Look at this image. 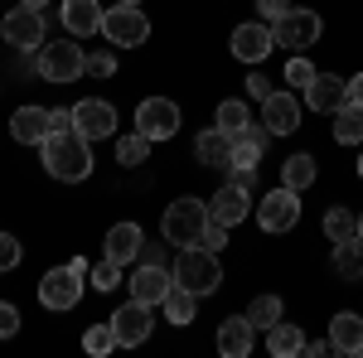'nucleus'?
Instances as JSON below:
<instances>
[{
    "label": "nucleus",
    "instance_id": "f257e3e1",
    "mask_svg": "<svg viewBox=\"0 0 363 358\" xmlns=\"http://www.w3.org/2000/svg\"><path fill=\"white\" fill-rule=\"evenodd\" d=\"M39 150H44V169L54 174L58 184H78V179L92 174V140L83 131H58Z\"/></svg>",
    "mask_w": 363,
    "mask_h": 358
},
{
    "label": "nucleus",
    "instance_id": "f03ea898",
    "mask_svg": "<svg viewBox=\"0 0 363 358\" xmlns=\"http://www.w3.org/2000/svg\"><path fill=\"white\" fill-rule=\"evenodd\" d=\"M174 286H184V291H194L199 301L203 296H213L218 286H223V267H218V252L208 247H179L174 257Z\"/></svg>",
    "mask_w": 363,
    "mask_h": 358
},
{
    "label": "nucleus",
    "instance_id": "7ed1b4c3",
    "mask_svg": "<svg viewBox=\"0 0 363 358\" xmlns=\"http://www.w3.org/2000/svg\"><path fill=\"white\" fill-rule=\"evenodd\" d=\"M203 223H208V203L203 198H174L160 218V233H165L169 247H194L203 237Z\"/></svg>",
    "mask_w": 363,
    "mask_h": 358
},
{
    "label": "nucleus",
    "instance_id": "20e7f679",
    "mask_svg": "<svg viewBox=\"0 0 363 358\" xmlns=\"http://www.w3.org/2000/svg\"><path fill=\"white\" fill-rule=\"evenodd\" d=\"M320 34H325V20H320L315 10H301V5H291L281 20H272V39H277V49H286V54L310 49Z\"/></svg>",
    "mask_w": 363,
    "mask_h": 358
},
{
    "label": "nucleus",
    "instance_id": "39448f33",
    "mask_svg": "<svg viewBox=\"0 0 363 358\" xmlns=\"http://www.w3.org/2000/svg\"><path fill=\"white\" fill-rule=\"evenodd\" d=\"M34 58H39V78H49V83H78L87 73V54L73 39H54V44H44Z\"/></svg>",
    "mask_w": 363,
    "mask_h": 358
},
{
    "label": "nucleus",
    "instance_id": "423d86ee",
    "mask_svg": "<svg viewBox=\"0 0 363 358\" xmlns=\"http://www.w3.org/2000/svg\"><path fill=\"white\" fill-rule=\"evenodd\" d=\"M102 34L112 39L116 49H140L150 39V20L140 15V5H112L102 15Z\"/></svg>",
    "mask_w": 363,
    "mask_h": 358
},
{
    "label": "nucleus",
    "instance_id": "0eeeda50",
    "mask_svg": "<svg viewBox=\"0 0 363 358\" xmlns=\"http://www.w3.org/2000/svg\"><path fill=\"white\" fill-rule=\"evenodd\" d=\"M83 286H87L83 272H73V267H54V272L39 281V305H44V310H73V305L83 301Z\"/></svg>",
    "mask_w": 363,
    "mask_h": 358
},
{
    "label": "nucleus",
    "instance_id": "6e6552de",
    "mask_svg": "<svg viewBox=\"0 0 363 358\" xmlns=\"http://www.w3.org/2000/svg\"><path fill=\"white\" fill-rule=\"evenodd\" d=\"M0 34H5V44L10 49H44V10H34V5H20V10H10L5 20H0Z\"/></svg>",
    "mask_w": 363,
    "mask_h": 358
},
{
    "label": "nucleus",
    "instance_id": "1a4fd4ad",
    "mask_svg": "<svg viewBox=\"0 0 363 358\" xmlns=\"http://www.w3.org/2000/svg\"><path fill=\"white\" fill-rule=\"evenodd\" d=\"M257 223L267 228V233H291L296 223H301V194L296 189H272L262 203H257Z\"/></svg>",
    "mask_w": 363,
    "mask_h": 358
},
{
    "label": "nucleus",
    "instance_id": "9d476101",
    "mask_svg": "<svg viewBox=\"0 0 363 358\" xmlns=\"http://www.w3.org/2000/svg\"><path fill=\"white\" fill-rule=\"evenodd\" d=\"M136 131L150 140H169L179 131V107L169 102V97H145L136 107Z\"/></svg>",
    "mask_w": 363,
    "mask_h": 358
},
{
    "label": "nucleus",
    "instance_id": "9b49d317",
    "mask_svg": "<svg viewBox=\"0 0 363 358\" xmlns=\"http://www.w3.org/2000/svg\"><path fill=\"white\" fill-rule=\"evenodd\" d=\"M150 330H155V315H150V305H121L112 315V334H116V349H136V344H145L150 339Z\"/></svg>",
    "mask_w": 363,
    "mask_h": 358
},
{
    "label": "nucleus",
    "instance_id": "f8f14e48",
    "mask_svg": "<svg viewBox=\"0 0 363 358\" xmlns=\"http://www.w3.org/2000/svg\"><path fill=\"white\" fill-rule=\"evenodd\" d=\"M73 131H83L87 140L116 136V107H112V102H97V97L73 102Z\"/></svg>",
    "mask_w": 363,
    "mask_h": 358
},
{
    "label": "nucleus",
    "instance_id": "ddd939ff",
    "mask_svg": "<svg viewBox=\"0 0 363 358\" xmlns=\"http://www.w3.org/2000/svg\"><path fill=\"white\" fill-rule=\"evenodd\" d=\"M169 286H174V276H169V267H150V262H140L136 272H131V301L140 305H155L169 296Z\"/></svg>",
    "mask_w": 363,
    "mask_h": 358
},
{
    "label": "nucleus",
    "instance_id": "4468645a",
    "mask_svg": "<svg viewBox=\"0 0 363 358\" xmlns=\"http://www.w3.org/2000/svg\"><path fill=\"white\" fill-rule=\"evenodd\" d=\"M272 49H277V39H272V25L267 20H252V25L233 29V54L242 58V63H262Z\"/></svg>",
    "mask_w": 363,
    "mask_h": 358
},
{
    "label": "nucleus",
    "instance_id": "2eb2a0df",
    "mask_svg": "<svg viewBox=\"0 0 363 358\" xmlns=\"http://www.w3.org/2000/svg\"><path fill=\"white\" fill-rule=\"evenodd\" d=\"M262 126H267L272 136H291V131H301V102H296L291 92H272V97L262 102Z\"/></svg>",
    "mask_w": 363,
    "mask_h": 358
},
{
    "label": "nucleus",
    "instance_id": "dca6fc26",
    "mask_svg": "<svg viewBox=\"0 0 363 358\" xmlns=\"http://www.w3.org/2000/svg\"><path fill=\"white\" fill-rule=\"evenodd\" d=\"M102 5L97 0H63V10H58V20L63 29L73 34V39H87V34H102Z\"/></svg>",
    "mask_w": 363,
    "mask_h": 358
},
{
    "label": "nucleus",
    "instance_id": "f3484780",
    "mask_svg": "<svg viewBox=\"0 0 363 358\" xmlns=\"http://www.w3.org/2000/svg\"><path fill=\"white\" fill-rule=\"evenodd\" d=\"M344 102H349V83H344V78H335V73H315V83L306 87V107L320 111V116H325V111L335 116Z\"/></svg>",
    "mask_w": 363,
    "mask_h": 358
},
{
    "label": "nucleus",
    "instance_id": "a211bd4d",
    "mask_svg": "<svg viewBox=\"0 0 363 358\" xmlns=\"http://www.w3.org/2000/svg\"><path fill=\"white\" fill-rule=\"evenodd\" d=\"M252 339H257V330H252L247 315H228L223 325H218V354L223 358H247Z\"/></svg>",
    "mask_w": 363,
    "mask_h": 358
},
{
    "label": "nucleus",
    "instance_id": "6ab92c4d",
    "mask_svg": "<svg viewBox=\"0 0 363 358\" xmlns=\"http://www.w3.org/2000/svg\"><path fill=\"white\" fill-rule=\"evenodd\" d=\"M247 194L252 189H242V184H233V179H228L223 189L213 194V203H208V218H218V223H228V228H238V223L247 218Z\"/></svg>",
    "mask_w": 363,
    "mask_h": 358
},
{
    "label": "nucleus",
    "instance_id": "aec40b11",
    "mask_svg": "<svg viewBox=\"0 0 363 358\" xmlns=\"http://www.w3.org/2000/svg\"><path fill=\"white\" fill-rule=\"evenodd\" d=\"M194 155H199V165H203V169H228V165H233V136L218 131V126H208V131H199Z\"/></svg>",
    "mask_w": 363,
    "mask_h": 358
},
{
    "label": "nucleus",
    "instance_id": "412c9836",
    "mask_svg": "<svg viewBox=\"0 0 363 358\" xmlns=\"http://www.w3.org/2000/svg\"><path fill=\"white\" fill-rule=\"evenodd\" d=\"M140 247H145V233H140L136 223H116L112 233H107V257H112L116 267L140 262Z\"/></svg>",
    "mask_w": 363,
    "mask_h": 358
},
{
    "label": "nucleus",
    "instance_id": "4be33fe9",
    "mask_svg": "<svg viewBox=\"0 0 363 358\" xmlns=\"http://www.w3.org/2000/svg\"><path fill=\"white\" fill-rule=\"evenodd\" d=\"M330 349L335 354H363V315L339 310L335 320H330Z\"/></svg>",
    "mask_w": 363,
    "mask_h": 358
},
{
    "label": "nucleus",
    "instance_id": "5701e85b",
    "mask_svg": "<svg viewBox=\"0 0 363 358\" xmlns=\"http://www.w3.org/2000/svg\"><path fill=\"white\" fill-rule=\"evenodd\" d=\"M10 136L20 145H44L49 140V111L44 107H20L10 116Z\"/></svg>",
    "mask_w": 363,
    "mask_h": 358
},
{
    "label": "nucleus",
    "instance_id": "b1692460",
    "mask_svg": "<svg viewBox=\"0 0 363 358\" xmlns=\"http://www.w3.org/2000/svg\"><path fill=\"white\" fill-rule=\"evenodd\" d=\"M330 267H335V276H344V281H363V237H354V242H335Z\"/></svg>",
    "mask_w": 363,
    "mask_h": 358
},
{
    "label": "nucleus",
    "instance_id": "393cba45",
    "mask_svg": "<svg viewBox=\"0 0 363 358\" xmlns=\"http://www.w3.org/2000/svg\"><path fill=\"white\" fill-rule=\"evenodd\" d=\"M267 349H272L277 358H291V354L306 349V334H301V325H286V315H281L277 325L267 330Z\"/></svg>",
    "mask_w": 363,
    "mask_h": 358
},
{
    "label": "nucleus",
    "instance_id": "a878e982",
    "mask_svg": "<svg viewBox=\"0 0 363 358\" xmlns=\"http://www.w3.org/2000/svg\"><path fill=\"white\" fill-rule=\"evenodd\" d=\"M194 305H199L194 291H184V286H169V296L160 301V310H165L169 325H194Z\"/></svg>",
    "mask_w": 363,
    "mask_h": 358
},
{
    "label": "nucleus",
    "instance_id": "bb28decb",
    "mask_svg": "<svg viewBox=\"0 0 363 358\" xmlns=\"http://www.w3.org/2000/svg\"><path fill=\"white\" fill-rule=\"evenodd\" d=\"M315 174H320V169H315V155H306V150H301V155H291V160L281 165V184L301 194V189H310V184H315Z\"/></svg>",
    "mask_w": 363,
    "mask_h": 358
},
{
    "label": "nucleus",
    "instance_id": "cd10ccee",
    "mask_svg": "<svg viewBox=\"0 0 363 358\" xmlns=\"http://www.w3.org/2000/svg\"><path fill=\"white\" fill-rule=\"evenodd\" d=\"M335 140L339 145H363V107L344 102V107L335 111Z\"/></svg>",
    "mask_w": 363,
    "mask_h": 358
},
{
    "label": "nucleus",
    "instance_id": "c85d7f7f",
    "mask_svg": "<svg viewBox=\"0 0 363 358\" xmlns=\"http://www.w3.org/2000/svg\"><path fill=\"white\" fill-rule=\"evenodd\" d=\"M213 126H218V131H228V136L238 140V136H242V131L252 126L247 102H238V97H228V102H218V116H213Z\"/></svg>",
    "mask_w": 363,
    "mask_h": 358
},
{
    "label": "nucleus",
    "instance_id": "c756f323",
    "mask_svg": "<svg viewBox=\"0 0 363 358\" xmlns=\"http://www.w3.org/2000/svg\"><path fill=\"white\" fill-rule=\"evenodd\" d=\"M325 237H330V242H354V237H359V213L330 208V213H325Z\"/></svg>",
    "mask_w": 363,
    "mask_h": 358
},
{
    "label": "nucleus",
    "instance_id": "7c9ffc66",
    "mask_svg": "<svg viewBox=\"0 0 363 358\" xmlns=\"http://www.w3.org/2000/svg\"><path fill=\"white\" fill-rule=\"evenodd\" d=\"M150 145H155L150 136L131 131V136H121V140H116V160H121L126 169H131V165H145V160H150Z\"/></svg>",
    "mask_w": 363,
    "mask_h": 358
},
{
    "label": "nucleus",
    "instance_id": "2f4dec72",
    "mask_svg": "<svg viewBox=\"0 0 363 358\" xmlns=\"http://www.w3.org/2000/svg\"><path fill=\"white\" fill-rule=\"evenodd\" d=\"M281 315H286V310H281V301H277V296H257V301H252V310H247L252 330H272V325H277Z\"/></svg>",
    "mask_w": 363,
    "mask_h": 358
},
{
    "label": "nucleus",
    "instance_id": "473e14b6",
    "mask_svg": "<svg viewBox=\"0 0 363 358\" xmlns=\"http://www.w3.org/2000/svg\"><path fill=\"white\" fill-rule=\"evenodd\" d=\"M83 349H87V354H97V358H102V354H112V349H116L112 320H107V325H92V330L83 334Z\"/></svg>",
    "mask_w": 363,
    "mask_h": 358
},
{
    "label": "nucleus",
    "instance_id": "72a5a7b5",
    "mask_svg": "<svg viewBox=\"0 0 363 358\" xmlns=\"http://www.w3.org/2000/svg\"><path fill=\"white\" fill-rule=\"evenodd\" d=\"M87 276H92V291H116V286H121V267H116L112 257H102Z\"/></svg>",
    "mask_w": 363,
    "mask_h": 358
},
{
    "label": "nucleus",
    "instance_id": "f704fd0d",
    "mask_svg": "<svg viewBox=\"0 0 363 358\" xmlns=\"http://www.w3.org/2000/svg\"><path fill=\"white\" fill-rule=\"evenodd\" d=\"M310 83H315V63H310V58H291V63H286V87L306 92Z\"/></svg>",
    "mask_w": 363,
    "mask_h": 358
},
{
    "label": "nucleus",
    "instance_id": "c9c22d12",
    "mask_svg": "<svg viewBox=\"0 0 363 358\" xmlns=\"http://www.w3.org/2000/svg\"><path fill=\"white\" fill-rule=\"evenodd\" d=\"M199 247H208V252H218V247H228V223H218V218H208V223H203V237H199Z\"/></svg>",
    "mask_w": 363,
    "mask_h": 358
},
{
    "label": "nucleus",
    "instance_id": "e433bc0d",
    "mask_svg": "<svg viewBox=\"0 0 363 358\" xmlns=\"http://www.w3.org/2000/svg\"><path fill=\"white\" fill-rule=\"evenodd\" d=\"M20 257H25V247H20L10 233H0V272H15V267H20Z\"/></svg>",
    "mask_w": 363,
    "mask_h": 358
},
{
    "label": "nucleus",
    "instance_id": "4c0bfd02",
    "mask_svg": "<svg viewBox=\"0 0 363 358\" xmlns=\"http://www.w3.org/2000/svg\"><path fill=\"white\" fill-rule=\"evenodd\" d=\"M87 73H92V78H112L116 73V54H87Z\"/></svg>",
    "mask_w": 363,
    "mask_h": 358
},
{
    "label": "nucleus",
    "instance_id": "58836bf2",
    "mask_svg": "<svg viewBox=\"0 0 363 358\" xmlns=\"http://www.w3.org/2000/svg\"><path fill=\"white\" fill-rule=\"evenodd\" d=\"M15 334H20V310L0 305V339H15Z\"/></svg>",
    "mask_w": 363,
    "mask_h": 358
},
{
    "label": "nucleus",
    "instance_id": "ea45409f",
    "mask_svg": "<svg viewBox=\"0 0 363 358\" xmlns=\"http://www.w3.org/2000/svg\"><path fill=\"white\" fill-rule=\"evenodd\" d=\"M286 10H291V0H257V15H262L267 25H272V20H281Z\"/></svg>",
    "mask_w": 363,
    "mask_h": 358
},
{
    "label": "nucleus",
    "instance_id": "a19ab883",
    "mask_svg": "<svg viewBox=\"0 0 363 358\" xmlns=\"http://www.w3.org/2000/svg\"><path fill=\"white\" fill-rule=\"evenodd\" d=\"M58 131H73V107H68V111H63V107L49 111V136H58Z\"/></svg>",
    "mask_w": 363,
    "mask_h": 358
},
{
    "label": "nucleus",
    "instance_id": "79ce46f5",
    "mask_svg": "<svg viewBox=\"0 0 363 358\" xmlns=\"http://www.w3.org/2000/svg\"><path fill=\"white\" fill-rule=\"evenodd\" d=\"M228 179L242 184V189H252V184H257V165H228Z\"/></svg>",
    "mask_w": 363,
    "mask_h": 358
},
{
    "label": "nucleus",
    "instance_id": "37998d69",
    "mask_svg": "<svg viewBox=\"0 0 363 358\" xmlns=\"http://www.w3.org/2000/svg\"><path fill=\"white\" fill-rule=\"evenodd\" d=\"M140 262H150V267H165V262H169V242H165V247L145 242V247H140Z\"/></svg>",
    "mask_w": 363,
    "mask_h": 358
},
{
    "label": "nucleus",
    "instance_id": "c03bdc74",
    "mask_svg": "<svg viewBox=\"0 0 363 358\" xmlns=\"http://www.w3.org/2000/svg\"><path fill=\"white\" fill-rule=\"evenodd\" d=\"M247 97H257V102H267V97H272V83H267L262 73H252V78H247Z\"/></svg>",
    "mask_w": 363,
    "mask_h": 358
},
{
    "label": "nucleus",
    "instance_id": "a18cd8bd",
    "mask_svg": "<svg viewBox=\"0 0 363 358\" xmlns=\"http://www.w3.org/2000/svg\"><path fill=\"white\" fill-rule=\"evenodd\" d=\"M349 102L363 107V73H359V78H349Z\"/></svg>",
    "mask_w": 363,
    "mask_h": 358
},
{
    "label": "nucleus",
    "instance_id": "49530a36",
    "mask_svg": "<svg viewBox=\"0 0 363 358\" xmlns=\"http://www.w3.org/2000/svg\"><path fill=\"white\" fill-rule=\"evenodd\" d=\"M301 354H315V358H320V354H335V349H330V344H325V339H315V344H306V349H301Z\"/></svg>",
    "mask_w": 363,
    "mask_h": 358
},
{
    "label": "nucleus",
    "instance_id": "de8ad7c7",
    "mask_svg": "<svg viewBox=\"0 0 363 358\" xmlns=\"http://www.w3.org/2000/svg\"><path fill=\"white\" fill-rule=\"evenodd\" d=\"M20 5H34V10H44V5H49V0H20Z\"/></svg>",
    "mask_w": 363,
    "mask_h": 358
},
{
    "label": "nucleus",
    "instance_id": "09e8293b",
    "mask_svg": "<svg viewBox=\"0 0 363 358\" xmlns=\"http://www.w3.org/2000/svg\"><path fill=\"white\" fill-rule=\"evenodd\" d=\"M116 5H140V0H116Z\"/></svg>",
    "mask_w": 363,
    "mask_h": 358
},
{
    "label": "nucleus",
    "instance_id": "8fccbe9b",
    "mask_svg": "<svg viewBox=\"0 0 363 358\" xmlns=\"http://www.w3.org/2000/svg\"><path fill=\"white\" fill-rule=\"evenodd\" d=\"M359 237H363V218H359Z\"/></svg>",
    "mask_w": 363,
    "mask_h": 358
},
{
    "label": "nucleus",
    "instance_id": "3c124183",
    "mask_svg": "<svg viewBox=\"0 0 363 358\" xmlns=\"http://www.w3.org/2000/svg\"><path fill=\"white\" fill-rule=\"evenodd\" d=\"M359 174H363V155H359Z\"/></svg>",
    "mask_w": 363,
    "mask_h": 358
}]
</instances>
